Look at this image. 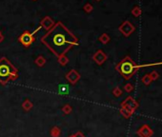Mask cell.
<instances>
[{"mask_svg":"<svg viewBox=\"0 0 162 137\" xmlns=\"http://www.w3.org/2000/svg\"><path fill=\"white\" fill-rule=\"evenodd\" d=\"M40 41L56 57L65 55L72 47L78 44L76 36L62 22H56L54 27L41 37Z\"/></svg>","mask_w":162,"mask_h":137,"instance_id":"6da1fadb","label":"cell"},{"mask_svg":"<svg viewBox=\"0 0 162 137\" xmlns=\"http://www.w3.org/2000/svg\"><path fill=\"white\" fill-rule=\"evenodd\" d=\"M18 78V71L7 57L0 58V83L5 86L9 81H14Z\"/></svg>","mask_w":162,"mask_h":137,"instance_id":"7a4b0ae2","label":"cell"},{"mask_svg":"<svg viewBox=\"0 0 162 137\" xmlns=\"http://www.w3.org/2000/svg\"><path fill=\"white\" fill-rule=\"evenodd\" d=\"M141 68V65H137L130 56H125L116 66V70L123 76L125 80H130Z\"/></svg>","mask_w":162,"mask_h":137,"instance_id":"3957f363","label":"cell"},{"mask_svg":"<svg viewBox=\"0 0 162 137\" xmlns=\"http://www.w3.org/2000/svg\"><path fill=\"white\" fill-rule=\"evenodd\" d=\"M42 29V27L41 26H39V27L36 29L34 33H30L29 31H25L24 33L19 36L18 37V41L21 43L25 48H29V47L32 45L34 42V40H35V38H34V34H36L37 31H39V30H41Z\"/></svg>","mask_w":162,"mask_h":137,"instance_id":"277c9868","label":"cell"},{"mask_svg":"<svg viewBox=\"0 0 162 137\" xmlns=\"http://www.w3.org/2000/svg\"><path fill=\"white\" fill-rule=\"evenodd\" d=\"M121 108L127 109L128 112H130L132 114L135 112V109L138 108V103L134 97L132 96H128L124 101L121 103Z\"/></svg>","mask_w":162,"mask_h":137,"instance_id":"5b68a950","label":"cell"},{"mask_svg":"<svg viewBox=\"0 0 162 137\" xmlns=\"http://www.w3.org/2000/svg\"><path fill=\"white\" fill-rule=\"evenodd\" d=\"M118 31L125 36V37H129V36L135 31V27L130 22V21L126 20V21H124V22H122V24L118 27Z\"/></svg>","mask_w":162,"mask_h":137,"instance_id":"8992f818","label":"cell"},{"mask_svg":"<svg viewBox=\"0 0 162 137\" xmlns=\"http://www.w3.org/2000/svg\"><path fill=\"white\" fill-rule=\"evenodd\" d=\"M108 59V55L102 50L96 51L93 55V60L95 61L98 66H101L105 63Z\"/></svg>","mask_w":162,"mask_h":137,"instance_id":"52a82bcc","label":"cell"},{"mask_svg":"<svg viewBox=\"0 0 162 137\" xmlns=\"http://www.w3.org/2000/svg\"><path fill=\"white\" fill-rule=\"evenodd\" d=\"M65 77L67 79V81L69 82L70 84H72V85H75V84L80 80L81 75L76 70L72 68V70H71L69 72L67 73Z\"/></svg>","mask_w":162,"mask_h":137,"instance_id":"ba28073f","label":"cell"},{"mask_svg":"<svg viewBox=\"0 0 162 137\" xmlns=\"http://www.w3.org/2000/svg\"><path fill=\"white\" fill-rule=\"evenodd\" d=\"M137 134L139 137H152L154 135V130H152L148 125H143L137 131Z\"/></svg>","mask_w":162,"mask_h":137,"instance_id":"9c48e42d","label":"cell"},{"mask_svg":"<svg viewBox=\"0 0 162 137\" xmlns=\"http://www.w3.org/2000/svg\"><path fill=\"white\" fill-rule=\"evenodd\" d=\"M54 24H55V22L52 19V17H50V16H45L44 18H42V20L40 21V26L42 27L43 29H45L47 31H50L52 28L54 27Z\"/></svg>","mask_w":162,"mask_h":137,"instance_id":"30bf717a","label":"cell"},{"mask_svg":"<svg viewBox=\"0 0 162 137\" xmlns=\"http://www.w3.org/2000/svg\"><path fill=\"white\" fill-rule=\"evenodd\" d=\"M33 107H34V104L29 99H26L22 103V109L25 110V112H30V110L33 109Z\"/></svg>","mask_w":162,"mask_h":137,"instance_id":"8fae6325","label":"cell"},{"mask_svg":"<svg viewBox=\"0 0 162 137\" xmlns=\"http://www.w3.org/2000/svg\"><path fill=\"white\" fill-rule=\"evenodd\" d=\"M46 62H47V60H46V58L44 56H42V55H39V56H37L36 57V59L34 60V63H35V65L36 66H38V67H43L45 64H46Z\"/></svg>","mask_w":162,"mask_h":137,"instance_id":"7c38bea8","label":"cell"},{"mask_svg":"<svg viewBox=\"0 0 162 137\" xmlns=\"http://www.w3.org/2000/svg\"><path fill=\"white\" fill-rule=\"evenodd\" d=\"M50 134H51L52 137H59L60 134H61V130H60V128L54 126V127L52 128V130H51V131H50Z\"/></svg>","mask_w":162,"mask_h":137,"instance_id":"4fadbf2b","label":"cell"},{"mask_svg":"<svg viewBox=\"0 0 162 137\" xmlns=\"http://www.w3.org/2000/svg\"><path fill=\"white\" fill-rule=\"evenodd\" d=\"M98 40L101 42L102 44H108L109 42H110V40H111V37H110V35L108 34H102L100 36H99V38H98Z\"/></svg>","mask_w":162,"mask_h":137,"instance_id":"5bb4252c","label":"cell"},{"mask_svg":"<svg viewBox=\"0 0 162 137\" xmlns=\"http://www.w3.org/2000/svg\"><path fill=\"white\" fill-rule=\"evenodd\" d=\"M57 61H58V63L61 65V66H66L68 63H69V58L65 55H61L59 57H57Z\"/></svg>","mask_w":162,"mask_h":137,"instance_id":"9a60e30c","label":"cell"},{"mask_svg":"<svg viewBox=\"0 0 162 137\" xmlns=\"http://www.w3.org/2000/svg\"><path fill=\"white\" fill-rule=\"evenodd\" d=\"M141 81H142V83L144 84L145 86H149L150 84L153 82V80H152V78L150 76V73H147V74H145L142 79H141Z\"/></svg>","mask_w":162,"mask_h":137,"instance_id":"2e32d148","label":"cell"},{"mask_svg":"<svg viewBox=\"0 0 162 137\" xmlns=\"http://www.w3.org/2000/svg\"><path fill=\"white\" fill-rule=\"evenodd\" d=\"M72 112V107L71 106V105L66 104V105H64L63 107H62V112H63L65 115L70 114Z\"/></svg>","mask_w":162,"mask_h":137,"instance_id":"e0dca14e","label":"cell"},{"mask_svg":"<svg viewBox=\"0 0 162 137\" xmlns=\"http://www.w3.org/2000/svg\"><path fill=\"white\" fill-rule=\"evenodd\" d=\"M141 13H142V10H141V9L138 7V6H135L133 8L132 10V14L134 15V17H138L141 15Z\"/></svg>","mask_w":162,"mask_h":137,"instance_id":"ac0fdd59","label":"cell"},{"mask_svg":"<svg viewBox=\"0 0 162 137\" xmlns=\"http://www.w3.org/2000/svg\"><path fill=\"white\" fill-rule=\"evenodd\" d=\"M83 10H84V12L87 13H90L93 10V6L91 4V3H86L84 6H83Z\"/></svg>","mask_w":162,"mask_h":137,"instance_id":"d6986e66","label":"cell"},{"mask_svg":"<svg viewBox=\"0 0 162 137\" xmlns=\"http://www.w3.org/2000/svg\"><path fill=\"white\" fill-rule=\"evenodd\" d=\"M122 93H123L122 89L119 87H116L113 89V96H116V97H120L122 95Z\"/></svg>","mask_w":162,"mask_h":137,"instance_id":"ffe728a7","label":"cell"},{"mask_svg":"<svg viewBox=\"0 0 162 137\" xmlns=\"http://www.w3.org/2000/svg\"><path fill=\"white\" fill-rule=\"evenodd\" d=\"M119 112H120V113H121V114L123 115V117L127 118V119H129V118L133 115V114L131 113L130 112H128L127 109H123V108H120Z\"/></svg>","mask_w":162,"mask_h":137,"instance_id":"44dd1931","label":"cell"},{"mask_svg":"<svg viewBox=\"0 0 162 137\" xmlns=\"http://www.w3.org/2000/svg\"><path fill=\"white\" fill-rule=\"evenodd\" d=\"M124 91L126 92H132L134 91V86H133V84L127 83L126 85L124 86Z\"/></svg>","mask_w":162,"mask_h":137,"instance_id":"7402d4cb","label":"cell"},{"mask_svg":"<svg viewBox=\"0 0 162 137\" xmlns=\"http://www.w3.org/2000/svg\"><path fill=\"white\" fill-rule=\"evenodd\" d=\"M150 76L152 78V80L153 81H155V80H158V77H159V73L156 71H153L151 73H150Z\"/></svg>","mask_w":162,"mask_h":137,"instance_id":"603a6c76","label":"cell"},{"mask_svg":"<svg viewBox=\"0 0 162 137\" xmlns=\"http://www.w3.org/2000/svg\"><path fill=\"white\" fill-rule=\"evenodd\" d=\"M69 137H86L84 134H83L81 131H77V133H72V134H71Z\"/></svg>","mask_w":162,"mask_h":137,"instance_id":"cb8c5ba5","label":"cell"},{"mask_svg":"<svg viewBox=\"0 0 162 137\" xmlns=\"http://www.w3.org/2000/svg\"><path fill=\"white\" fill-rule=\"evenodd\" d=\"M3 40H4V35L1 34H0V43H1V42H3Z\"/></svg>","mask_w":162,"mask_h":137,"instance_id":"d4e9b609","label":"cell"},{"mask_svg":"<svg viewBox=\"0 0 162 137\" xmlns=\"http://www.w3.org/2000/svg\"><path fill=\"white\" fill-rule=\"evenodd\" d=\"M96 1H101V0H96Z\"/></svg>","mask_w":162,"mask_h":137,"instance_id":"484cf974","label":"cell"},{"mask_svg":"<svg viewBox=\"0 0 162 137\" xmlns=\"http://www.w3.org/2000/svg\"><path fill=\"white\" fill-rule=\"evenodd\" d=\"M2 34V33H1V31H0V34Z\"/></svg>","mask_w":162,"mask_h":137,"instance_id":"4316f807","label":"cell"},{"mask_svg":"<svg viewBox=\"0 0 162 137\" xmlns=\"http://www.w3.org/2000/svg\"><path fill=\"white\" fill-rule=\"evenodd\" d=\"M34 1H36V0H34Z\"/></svg>","mask_w":162,"mask_h":137,"instance_id":"83f0119b","label":"cell"}]
</instances>
